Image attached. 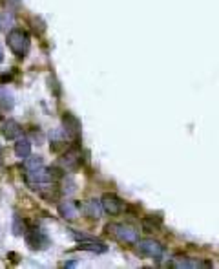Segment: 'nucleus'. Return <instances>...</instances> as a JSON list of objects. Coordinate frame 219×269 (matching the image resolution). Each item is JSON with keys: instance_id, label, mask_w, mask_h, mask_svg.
Segmentation results:
<instances>
[{"instance_id": "16", "label": "nucleus", "mask_w": 219, "mask_h": 269, "mask_svg": "<svg viewBox=\"0 0 219 269\" xmlns=\"http://www.w3.org/2000/svg\"><path fill=\"white\" fill-rule=\"evenodd\" d=\"M44 165V161H42V158H26V170H35V168H38V167H42Z\"/></svg>"}, {"instance_id": "9", "label": "nucleus", "mask_w": 219, "mask_h": 269, "mask_svg": "<svg viewBox=\"0 0 219 269\" xmlns=\"http://www.w3.org/2000/svg\"><path fill=\"white\" fill-rule=\"evenodd\" d=\"M77 249L90 251V253H97V255H102V253H106V251H108V245L102 244V242H99V240L82 238V240H79V244H77Z\"/></svg>"}, {"instance_id": "18", "label": "nucleus", "mask_w": 219, "mask_h": 269, "mask_svg": "<svg viewBox=\"0 0 219 269\" xmlns=\"http://www.w3.org/2000/svg\"><path fill=\"white\" fill-rule=\"evenodd\" d=\"M26 227H28V226H26L24 220L20 221L19 216H15V221H13V233H15V235H24Z\"/></svg>"}, {"instance_id": "20", "label": "nucleus", "mask_w": 219, "mask_h": 269, "mask_svg": "<svg viewBox=\"0 0 219 269\" xmlns=\"http://www.w3.org/2000/svg\"><path fill=\"white\" fill-rule=\"evenodd\" d=\"M0 29H2V19H0Z\"/></svg>"}, {"instance_id": "11", "label": "nucleus", "mask_w": 219, "mask_h": 269, "mask_svg": "<svg viewBox=\"0 0 219 269\" xmlns=\"http://www.w3.org/2000/svg\"><path fill=\"white\" fill-rule=\"evenodd\" d=\"M15 156L20 159H26L31 156V143H29V140H26V138H17V141H15Z\"/></svg>"}, {"instance_id": "4", "label": "nucleus", "mask_w": 219, "mask_h": 269, "mask_svg": "<svg viewBox=\"0 0 219 269\" xmlns=\"http://www.w3.org/2000/svg\"><path fill=\"white\" fill-rule=\"evenodd\" d=\"M139 251L143 253V255L150 256V258L153 260H162V256H165V247H162L161 242L153 240V238H144V240H139Z\"/></svg>"}, {"instance_id": "13", "label": "nucleus", "mask_w": 219, "mask_h": 269, "mask_svg": "<svg viewBox=\"0 0 219 269\" xmlns=\"http://www.w3.org/2000/svg\"><path fill=\"white\" fill-rule=\"evenodd\" d=\"M13 106H15L13 94H11L6 86H0V108L10 112V110H13Z\"/></svg>"}, {"instance_id": "10", "label": "nucleus", "mask_w": 219, "mask_h": 269, "mask_svg": "<svg viewBox=\"0 0 219 269\" xmlns=\"http://www.w3.org/2000/svg\"><path fill=\"white\" fill-rule=\"evenodd\" d=\"M59 214L64 220H75L77 214H79V205L73 200H62L59 203Z\"/></svg>"}, {"instance_id": "19", "label": "nucleus", "mask_w": 219, "mask_h": 269, "mask_svg": "<svg viewBox=\"0 0 219 269\" xmlns=\"http://www.w3.org/2000/svg\"><path fill=\"white\" fill-rule=\"evenodd\" d=\"M2 59H4V53H2V48H0V63H2Z\"/></svg>"}, {"instance_id": "1", "label": "nucleus", "mask_w": 219, "mask_h": 269, "mask_svg": "<svg viewBox=\"0 0 219 269\" xmlns=\"http://www.w3.org/2000/svg\"><path fill=\"white\" fill-rule=\"evenodd\" d=\"M8 46H10V50L17 55V57H26L29 52V46H31L29 35L26 33L24 29L13 28L10 33H8Z\"/></svg>"}, {"instance_id": "3", "label": "nucleus", "mask_w": 219, "mask_h": 269, "mask_svg": "<svg viewBox=\"0 0 219 269\" xmlns=\"http://www.w3.org/2000/svg\"><path fill=\"white\" fill-rule=\"evenodd\" d=\"M24 238H26V244H28V247H29V249H33V251L46 249V247H48V244H49L48 236L44 235V233L38 229V227H26Z\"/></svg>"}, {"instance_id": "5", "label": "nucleus", "mask_w": 219, "mask_h": 269, "mask_svg": "<svg viewBox=\"0 0 219 269\" xmlns=\"http://www.w3.org/2000/svg\"><path fill=\"white\" fill-rule=\"evenodd\" d=\"M62 126H64V132H66L68 138H72L77 143L81 138V121L77 119L72 112H66L62 115Z\"/></svg>"}, {"instance_id": "2", "label": "nucleus", "mask_w": 219, "mask_h": 269, "mask_svg": "<svg viewBox=\"0 0 219 269\" xmlns=\"http://www.w3.org/2000/svg\"><path fill=\"white\" fill-rule=\"evenodd\" d=\"M106 233L112 235L115 240L123 242V244H137L139 242V233L135 229L123 223H108L106 226Z\"/></svg>"}, {"instance_id": "15", "label": "nucleus", "mask_w": 219, "mask_h": 269, "mask_svg": "<svg viewBox=\"0 0 219 269\" xmlns=\"http://www.w3.org/2000/svg\"><path fill=\"white\" fill-rule=\"evenodd\" d=\"M68 147V141L62 138L61 132H55L53 134V140H51V150L53 152H61L62 149H66Z\"/></svg>"}, {"instance_id": "6", "label": "nucleus", "mask_w": 219, "mask_h": 269, "mask_svg": "<svg viewBox=\"0 0 219 269\" xmlns=\"http://www.w3.org/2000/svg\"><path fill=\"white\" fill-rule=\"evenodd\" d=\"M100 205H102V211H106L112 216H117L123 212V200L112 192H106L104 196L100 198Z\"/></svg>"}, {"instance_id": "14", "label": "nucleus", "mask_w": 219, "mask_h": 269, "mask_svg": "<svg viewBox=\"0 0 219 269\" xmlns=\"http://www.w3.org/2000/svg\"><path fill=\"white\" fill-rule=\"evenodd\" d=\"M100 211H102V205H100L99 200H88L84 205V212L90 218H99Z\"/></svg>"}, {"instance_id": "17", "label": "nucleus", "mask_w": 219, "mask_h": 269, "mask_svg": "<svg viewBox=\"0 0 219 269\" xmlns=\"http://www.w3.org/2000/svg\"><path fill=\"white\" fill-rule=\"evenodd\" d=\"M159 226H161V218L157 221H153V218H144L143 220L144 231H159Z\"/></svg>"}, {"instance_id": "12", "label": "nucleus", "mask_w": 219, "mask_h": 269, "mask_svg": "<svg viewBox=\"0 0 219 269\" xmlns=\"http://www.w3.org/2000/svg\"><path fill=\"white\" fill-rule=\"evenodd\" d=\"M2 134L8 140H17V138L22 136V126L17 121H6L4 125H2Z\"/></svg>"}, {"instance_id": "8", "label": "nucleus", "mask_w": 219, "mask_h": 269, "mask_svg": "<svg viewBox=\"0 0 219 269\" xmlns=\"http://www.w3.org/2000/svg\"><path fill=\"white\" fill-rule=\"evenodd\" d=\"M61 165L64 167V170H77V168L81 167V152L79 149H72L64 152V156L61 158Z\"/></svg>"}, {"instance_id": "7", "label": "nucleus", "mask_w": 219, "mask_h": 269, "mask_svg": "<svg viewBox=\"0 0 219 269\" xmlns=\"http://www.w3.org/2000/svg\"><path fill=\"white\" fill-rule=\"evenodd\" d=\"M208 262H203L199 258H188V256H176L172 258L170 267L176 269H197V267H208Z\"/></svg>"}]
</instances>
